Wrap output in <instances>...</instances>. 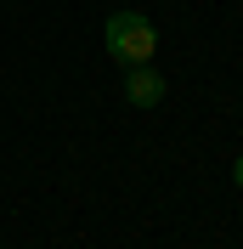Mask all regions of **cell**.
<instances>
[{
  "instance_id": "3957f363",
  "label": "cell",
  "mask_w": 243,
  "mask_h": 249,
  "mask_svg": "<svg viewBox=\"0 0 243 249\" xmlns=\"http://www.w3.org/2000/svg\"><path fill=\"white\" fill-rule=\"evenodd\" d=\"M232 176H238V187H243V159H238V170H232Z\"/></svg>"
},
{
  "instance_id": "6da1fadb",
  "label": "cell",
  "mask_w": 243,
  "mask_h": 249,
  "mask_svg": "<svg viewBox=\"0 0 243 249\" xmlns=\"http://www.w3.org/2000/svg\"><path fill=\"white\" fill-rule=\"evenodd\" d=\"M107 51H113L124 68L153 62V51H158V29H153L141 12H113V17H107Z\"/></svg>"
},
{
  "instance_id": "7a4b0ae2",
  "label": "cell",
  "mask_w": 243,
  "mask_h": 249,
  "mask_svg": "<svg viewBox=\"0 0 243 249\" xmlns=\"http://www.w3.org/2000/svg\"><path fill=\"white\" fill-rule=\"evenodd\" d=\"M124 96H130L136 108H158V102H164V74H153V62L124 68Z\"/></svg>"
}]
</instances>
